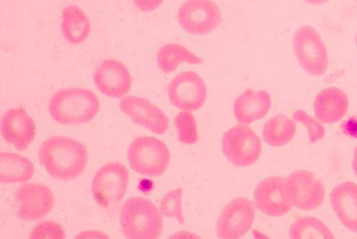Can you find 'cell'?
Instances as JSON below:
<instances>
[{
	"label": "cell",
	"mask_w": 357,
	"mask_h": 239,
	"mask_svg": "<svg viewBox=\"0 0 357 239\" xmlns=\"http://www.w3.org/2000/svg\"><path fill=\"white\" fill-rule=\"evenodd\" d=\"M131 168L144 176L158 177L167 169L171 155L168 146L153 137H139L128 148Z\"/></svg>",
	"instance_id": "4"
},
{
	"label": "cell",
	"mask_w": 357,
	"mask_h": 239,
	"mask_svg": "<svg viewBox=\"0 0 357 239\" xmlns=\"http://www.w3.org/2000/svg\"><path fill=\"white\" fill-rule=\"evenodd\" d=\"M164 0H133L135 8L143 13H151L158 9Z\"/></svg>",
	"instance_id": "29"
},
{
	"label": "cell",
	"mask_w": 357,
	"mask_h": 239,
	"mask_svg": "<svg viewBox=\"0 0 357 239\" xmlns=\"http://www.w3.org/2000/svg\"><path fill=\"white\" fill-rule=\"evenodd\" d=\"M295 121L283 114H279L268 121L262 130L264 141L274 147L283 146L296 136Z\"/></svg>",
	"instance_id": "23"
},
{
	"label": "cell",
	"mask_w": 357,
	"mask_h": 239,
	"mask_svg": "<svg viewBox=\"0 0 357 239\" xmlns=\"http://www.w3.org/2000/svg\"><path fill=\"white\" fill-rule=\"evenodd\" d=\"M356 45L357 46V34H356Z\"/></svg>",
	"instance_id": "32"
},
{
	"label": "cell",
	"mask_w": 357,
	"mask_h": 239,
	"mask_svg": "<svg viewBox=\"0 0 357 239\" xmlns=\"http://www.w3.org/2000/svg\"><path fill=\"white\" fill-rule=\"evenodd\" d=\"M1 134L7 143L24 151L34 141L36 126L24 108H13L2 118Z\"/></svg>",
	"instance_id": "16"
},
{
	"label": "cell",
	"mask_w": 357,
	"mask_h": 239,
	"mask_svg": "<svg viewBox=\"0 0 357 239\" xmlns=\"http://www.w3.org/2000/svg\"><path fill=\"white\" fill-rule=\"evenodd\" d=\"M93 79L98 91L112 98H121L127 95L132 82L128 68L114 59H106L99 65Z\"/></svg>",
	"instance_id": "15"
},
{
	"label": "cell",
	"mask_w": 357,
	"mask_h": 239,
	"mask_svg": "<svg viewBox=\"0 0 357 239\" xmlns=\"http://www.w3.org/2000/svg\"><path fill=\"white\" fill-rule=\"evenodd\" d=\"M255 219L252 202L246 198H236L223 208L217 223V234L221 238H241L250 230Z\"/></svg>",
	"instance_id": "12"
},
{
	"label": "cell",
	"mask_w": 357,
	"mask_h": 239,
	"mask_svg": "<svg viewBox=\"0 0 357 239\" xmlns=\"http://www.w3.org/2000/svg\"><path fill=\"white\" fill-rule=\"evenodd\" d=\"M271 107L272 99L269 93L248 89L235 100L234 114L238 123L249 125L263 118Z\"/></svg>",
	"instance_id": "18"
},
{
	"label": "cell",
	"mask_w": 357,
	"mask_h": 239,
	"mask_svg": "<svg viewBox=\"0 0 357 239\" xmlns=\"http://www.w3.org/2000/svg\"><path fill=\"white\" fill-rule=\"evenodd\" d=\"M294 52L302 68L309 75L323 76L329 67V56L316 28L304 25L293 36Z\"/></svg>",
	"instance_id": "5"
},
{
	"label": "cell",
	"mask_w": 357,
	"mask_h": 239,
	"mask_svg": "<svg viewBox=\"0 0 357 239\" xmlns=\"http://www.w3.org/2000/svg\"><path fill=\"white\" fill-rule=\"evenodd\" d=\"M100 102L97 95L84 88H67L52 97L48 111L54 121L63 125L89 123L97 116Z\"/></svg>",
	"instance_id": "2"
},
{
	"label": "cell",
	"mask_w": 357,
	"mask_h": 239,
	"mask_svg": "<svg viewBox=\"0 0 357 239\" xmlns=\"http://www.w3.org/2000/svg\"><path fill=\"white\" fill-rule=\"evenodd\" d=\"M331 202L344 226L357 233V185L345 182L337 185L331 193Z\"/></svg>",
	"instance_id": "19"
},
{
	"label": "cell",
	"mask_w": 357,
	"mask_h": 239,
	"mask_svg": "<svg viewBox=\"0 0 357 239\" xmlns=\"http://www.w3.org/2000/svg\"><path fill=\"white\" fill-rule=\"evenodd\" d=\"M178 141L185 145H193L197 142L198 132L196 119L189 111L178 113L174 119Z\"/></svg>",
	"instance_id": "25"
},
{
	"label": "cell",
	"mask_w": 357,
	"mask_h": 239,
	"mask_svg": "<svg viewBox=\"0 0 357 239\" xmlns=\"http://www.w3.org/2000/svg\"><path fill=\"white\" fill-rule=\"evenodd\" d=\"M157 63L160 70L169 74L181 64L202 65V59L180 44H167L162 46L157 54Z\"/></svg>",
	"instance_id": "22"
},
{
	"label": "cell",
	"mask_w": 357,
	"mask_h": 239,
	"mask_svg": "<svg viewBox=\"0 0 357 239\" xmlns=\"http://www.w3.org/2000/svg\"><path fill=\"white\" fill-rule=\"evenodd\" d=\"M86 148L80 141L64 136L50 137L41 144L38 159L47 173L57 180L71 181L84 171Z\"/></svg>",
	"instance_id": "1"
},
{
	"label": "cell",
	"mask_w": 357,
	"mask_h": 239,
	"mask_svg": "<svg viewBox=\"0 0 357 239\" xmlns=\"http://www.w3.org/2000/svg\"><path fill=\"white\" fill-rule=\"evenodd\" d=\"M177 21L186 33L206 36L221 24L222 12L214 0H186L178 10Z\"/></svg>",
	"instance_id": "7"
},
{
	"label": "cell",
	"mask_w": 357,
	"mask_h": 239,
	"mask_svg": "<svg viewBox=\"0 0 357 239\" xmlns=\"http://www.w3.org/2000/svg\"><path fill=\"white\" fill-rule=\"evenodd\" d=\"M222 151L225 157L237 167H249L259 160L261 143L256 133L247 125L233 127L224 134Z\"/></svg>",
	"instance_id": "6"
},
{
	"label": "cell",
	"mask_w": 357,
	"mask_h": 239,
	"mask_svg": "<svg viewBox=\"0 0 357 239\" xmlns=\"http://www.w3.org/2000/svg\"><path fill=\"white\" fill-rule=\"evenodd\" d=\"M16 215L22 220H39L49 215L55 199L50 189L45 185L26 183L18 188L14 198Z\"/></svg>",
	"instance_id": "10"
},
{
	"label": "cell",
	"mask_w": 357,
	"mask_h": 239,
	"mask_svg": "<svg viewBox=\"0 0 357 239\" xmlns=\"http://www.w3.org/2000/svg\"><path fill=\"white\" fill-rule=\"evenodd\" d=\"M255 201L260 212L272 217H282L292 208L289 197L286 179L272 176L259 183L255 192Z\"/></svg>",
	"instance_id": "13"
},
{
	"label": "cell",
	"mask_w": 357,
	"mask_h": 239,
	"mask_svg": "<svg viewBox=\"0 0 357 239\" xmlns=\"http://www.w3.org/2000/svg\"><path fill=\"white\" fill-rule=\"evenodd\" d=\"M35 174L33 163L29 159L12 153L0 155V180L2 183H24Z\"/></svg>",
	"instance_id": "21"
},
{
	"label": "cell",
	"mask_w": 357,
	"mask_h": 239,
	"mask_svg": "<svg viewBox=\"0 0 357 239\" xmlns=\"http://www.w3.org/2000/svg\"><path fill=\"white\" fill-rule=\"evenodd\" d=\"M62 33L65 40L72 45H81L91 32V20L79 6L70 5L62 13Z\"/></svg>",
	"instance_id": "20"
},
{
	"label": "cell",
	"mask_w": 357,
	"mask_h": 239,
	"mask_svg": "<svg viewBox=\"0 0 357 239\" xmlns=\"http://www.w3.org/2000/svg\"><path fill=\"white\" fill-rule=\"evenodd\" d=\"M183 195L182 188L172 190L163 197L160 204V211L163 215L175 218L182 224L185 222L183 213Z\"/></svg>",
	"instance_id": "26"
},
{
	"label": "cell",
	"mask_w": 357,
	"mask_h": 239,
	"mask_svg": "<svg viewBox=\"0 0 357 239\" xmlns=\"http://www.w3.org/2000/svg\"><path fill=\"white\" fill-rule=\"evenodd\" d=\"M352 169L355 174L357 176V147L355 148L354 157L352 160Z\"/></svg>",
	"instance_id": "31"
},
{
	"label": "cell",
	"mask_w": 357,
	"mask_h": 239,
	"mask_svg": "<svg viewBox=\"0 0 357 239\" xmlns=\"http://www.w3.org/2000/svg\"><path fill=\"white\" fill-rule=\"evenodd\" d=\"M167 96L174 107L183 111H195L204 104L207 88L202 77L192 71L174 77L168 85Z\"/></svg>",
	"instance_id": "11"
},
{
	"label": "cell",
	"mask_w": 357,
	"mask_h": 239,
	"mask_svg": "<svg viewBox=\"0 0 357 239\" xmlns=\"http://www.w3.org/2000/svg\"><path fill=\"white\" fill-rule=\"evenodd\" d=\"M29 238L62 239L66 238V233L59 224L54 222H44L33 229Z\"/></svg>",
	"instance_id": "28"
},
{
	"label": "cell",
	"mask_w": 357,
	"mask_h": 239,
	"mask_svg": "<svg viewBox=\"0 0 357 239\" xmlns=\"http://www.w3.org/2000/svg\"><path fill=\"white\" fill-rule=\"evenodd\" d=\"M161 211L151 201L142 197L128 199L121 209V229L132 239L159 238L163 231Z\"/></svg>",
	"instance_id": "3"
},
{
	"label": "cell",
	"mask_w": 357,
	"mask_h": 239,
	"mask_svg": "<svg viewBox=\"0 0 357 239\" xmlns=\"http://www.w3.org/2000/svg\"><path fill=\"white\" fill-rule=\"evenodd\" d=\"M130 174L128 169L118 162H109L95 175L92 192L99 206L107 208L121 201L127 191Z\"/></svg>",
	"instance_id": "8"
},
{
	"label": "cell",
	"mask_w": 357,
	"mask_h": 239,
	"mask_svg": "<svg viewBox=\"0 0 357 239\" xmlns=\"http://www.w3.org/2000/svg\"><path fill=\"white\" fill-rule=\"evenodd\" d=\"M287 190L293 206L303 211H312L320 207L325 199V187L312 172L299 170L286 178Z\"/></svg>",
	"instance_id": "9"
},
{
	"label": "cell",
	"mask_w": 357,
	"mask_h": 239,
	"mask_svg": "<svg viewBox=\"0 0 357 239\" xmlns=\"http://www.w3.org/2000/svg\"><path fill=\"white\" fill-rule=\"evenodd\" d=\"M289 235L293 239L335 238L328 226L319 219L311 217L296 219L290 226Z\"/></svg>",
	"instance_id": "24"
},
{
	"label": "cell",
	"mask_w": 357,
	"mask_h": 239,
	"mask_svg": "<svg viewBox=\"0 0 357 239\" xmlns=\"http://www.w3.org/2000/svg\"><path fill=\"white\" fill-rule=\"evenodd\" d=\"M304 1L313 6H320L328 3L330 0H304Z\"/></svg>",
	"instance_id": "30"
},
{
	"label": "cell",
	"mask_w": 357,
	"mask_h": 239,
	"mask_svg": "<svg viewBox=\"0 0 357 239\" xmlns=\"http://www.w3.org/2000/svg\"><path fill=\"white\" fill-rule=\"evenodd\" d=\"M296 122L303 124L307 130L311 143L320 141L325 136V130L319 121L303 110H296L293 114Z\"/></svg>",
	"instance_id": "27"
},
{
	"label": "cell",
	"mask_w": 357,
	"mask_h": 239,
	"mask_svg": "<svg viewBox=\"0 0 357 239\" xmlns=\"http://www.w3.org/2000/svg\"><path fill=\"white\" fill-rule=\"evenodd\" d=\"M121 110L137 125L159 135L169 128V119L165 112L146 99L128 96L120 102Z\"/></svg>",
	"instance_id": "14"
},
{
	"label": "cell",
	"mask_w": 357,
	"mask_h": 239,
	"mask_svg": "<svg viewBox=\"0 0 357 239\" xmlns=\"http://www.w3.org/2000/svg\"><path fill=\"white\" fill-rule=\"evenodd\" d=\"M349 107L347 95L337 87L323 89L314 102L316 118L323 124H335L345 116Z\"/></svg>",
	"instance_id": "17"
}]
</instances>
